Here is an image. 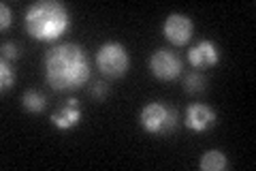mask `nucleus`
<instances>
[{"mask_svg": "<svg viewBox=\"0 0 256 171\" xmlns=\"http://www.w3.org/2000/svg\"><path fill=\"white\" fill-rule=\"evenodd\" d=\"M0 13H2V18H0V28L6 30L11 26V22H13V11L9 9V5L2 3V5H0Z\"/></svg>", "mask_w": 256, "mask_h": 171, "instance_id": "2eb2a0df", "label": "nucleus"}, {"mask_svg": "<svg viewBox=\"0 0 256 171\" xmlns=\"http://www.w3.org/2000/svg\"><path fill=\"white\" fill-rule=\"evenodd\" d=\"M22 103H24V109L30 111V113H41L47 105L45 94H41L38 90H26L22 96Z\"/></svg>", "mask_w": 256, "mask_h": 171, "instance_id": "9b49d317", "label": "nucleus"}, {"mask_svg": "<svg viewBox=\"0 0 256 171\" xmlns=\"http://www.w3.org/2000/svg\"><path fill=\"white\" fill-rule=\"evenodd\" d=\"M150 69L154 73V77L162 81H173L182 73V60L171 50H156L150 58Z\"/></svg>", "mask_w": 256, "mask_h": 171, "instance_id": "39448f33", "label": "nucleus"}, {"mask_svg": "<svg viewBox=\"0 0 256 171\" xmlns=\"http://www.w3.org/2000/svg\"><path fill=\"white\" fill-rule=\"evenodd\" d=\"M107 92H109V86L105 84V81H96V84L92 86V96H94V99H105V96H107Z\"/></svg>", "mask_w": 256, "mask_h": 171, "instance_id": "dca6fc26", "label": "nucleus"}, {"mask_svg": "<svg viewBox=\"0 0 256 171\" xmlns=\"http://www.w3.org/2000/svg\"><path fill=\"white\" fill-rule=\"evenodd\" d=\"M198 167H201L203 171H222L224 167H226V156H224L220 150H210L201 156Z\"/></svg>", "mask_w": 256, "mask_h": 171, "instance_id": "9d476101", "label": "nucleus"}, {"mask_svg": "<svg viewBox=\"0 0 256 171\" xmlns=\"http://www.w3.org/2000/svg\"><path fill=\"white\" fill-rule=\"evenodd\" d=\"M15 58H20V47L15 43H2V60L11 62Z\"/></svg>", "mask_w": 256, "mask_h": 171, "instance_id": "4468645a", "label": "nucleus"}, {"mask_svg": "<svg viewBox=\"0 0 256 171\" xmlns=\"http://www.w3.org/2000/svg\"><path fill=\"white\" fill-rule=\"evenodd\" d=\"M15 86V71L6 60L0 62V90L6 92Z\"/></svg>", "mask_w": 256, "mask_h": 171, "instance_id": "f8f14e48", "label": "nucleus"}, {"mask_svg": "<svg viewBox=\"0 0 256 171\" xmlns=\"http://www.w3.org/2000/svg\"><path fill=\"white\" fill-rule=\"evenodd\" d=\"M45 79L54 90H79L90 79V60L82 45L60 43L52 47L43 58Z\"/></svg>", "mask_w": 256, "mask_h": 171, "instance_id": "f257e3e1", "label": "nucleus"}, {"mask_svg": "<svg viewBox=\"0 0 256 171\" xmlns=\"http://www.w3.org/2000/svg\"><path fill=\"white\" fill-rule=\"evenodd\" d=\"M184 122H186V126L190 128V131L205 133L207 128H212L216 124V111L212 107H207V105L194 103L186 109V118H184Z\"/></svg>", "mask_w": 256, "mask_h": 171, "instance_id": "6e6552de", "label": "nucleus"}, {"mask_svg": "<svg viewBox=\"0 0 256 171\" xmlns=\"http://www.w3.org/2000/svg\"><path fill=\"white\" fill-rule=\"evenodd\" d=\"M184 88H186V92H190V94L203 92V88H205V77L201 75V73L192 71V73H188V75L184 77Z\"/></svg>", "mask_w": 256, "mask_h": 171, "instance_id": "ddd939ff", "label": "nucleus"}, {"mask_svg": "<svg viewBox=\"0 0 256 171\" xmlns=\"http://www.w3.org/2000/svg\"><path fill=\"white\" fill-rule=\"evenodd\" d=\"M162 32L169 43L173 45H186L192 32H194V24L188 15H182V13H171L169 18L164 20V26H162Z\"/></svg>", "mask_w": 256, "mask_h": 171, "instance_id": "423d86ee", "label": "nucleus"}, {"mask_svg": "<svg viewBox=\"0 0 256 171\" xmlns=\"http://www.w3.org/2000/svg\"><path fill=\"white\" fill-rule=\"evenodd\" d=\"M24 26L34 41H58L70 28V15L58 0H38L28 7Z\"/></svg>", "mask_w": 256, "mask_h": 171, "instance_id": "f03ea898", "label": "nucleus"}, {"mask_svg": "<svg viewBox=\"0 0 256 171\" xmlns=\"http://www.w3.org/2000/svg\"><path fill=\"white\" fill-rule=\"evenodd\" d=\"M188 60L194 69H210L220 62V50L214 41H201L188 52Z\"/></svg>", "mask_w": 256, "mask_h": 171, "instance_id": "0eeeda50", "label": "nucleus"}, {"mask_svg": "<svg viewBox=\"0 0 256 171\" xmlns=\"http://www.w3.org/2000/svg\"><path fill=\"white\" fill-rule=\"evenodd\" d=\"M128 62H130V58H128L126 47L118 41H109V43L100 45V50L96 52V67L102 75L111 79L122 77L128 71Z\"/></svg>", "mask_w": 256, "mask_h": 171, "instance_id": "20e7f679", "label": "nucleus"}, {"mask_svg": "<svg viewBox=\"0 0 256 171\" xmlns=\"http://www.w3.org/2000/svg\"><path fill=\"white\" fill-rule=\"evenodd\" d=\"M79 120H82V109H79V103L75 99H68L62 109L52 113V124L60 131H68V128L77 126Z\"/></svg>", "mask_w": 256, "mask_h": 171, "instance_id": "1a4fd4ad", "label": "nucleus"}, {"mask_svg": "<svg viewBox=\"0 0 256 171\" xmlns=\"http://www.w3.org/2000/svg\"><path fill=\"white\" fill-rule=\"evenodd\" d=\"M141 126L150 135H169L178 126V111L164 103H148L141 109Z\"/></svg>", "mask_w": 256, "mask_h": 171, "instance_id": "7ed1b4c3", "label": "nucleus"}]
</instances>
